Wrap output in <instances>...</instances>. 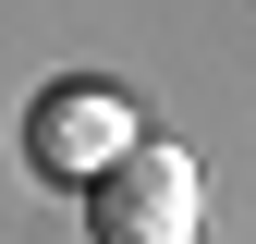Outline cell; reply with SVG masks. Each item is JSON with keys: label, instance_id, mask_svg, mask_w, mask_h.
Listing matches in <instances>:
<instances>
[{"label": "cell", "instance_id": "obj_1", "mask_svg": "<svg viewBox=\"0 0 256 244\" xmlns=\"http://www.w3.org/2000/svg\"><path fill=\"white\" fill-rule=\"evenodd\" d=\"M86 232L98 244H196V159L183 146H122L86 183Z\"/></svg>", "mask_w": 256, "mask_h": 244}, {"label": "cell", "instance_id": "obj_2", "mask_svg": "<svg viewBox=\"0 0 256 244\" xmlns=\"http://www.w3.org/2000/svg\"><path fill=\"white\" fill-rule=\"evenodd\" d=\"M122 146H134V122H122V98H98V86H49L37 110H24V159H37L49 183H98Z\"/></svg>", "mask_w": 256, "mask_h": 244}]
</instances>
